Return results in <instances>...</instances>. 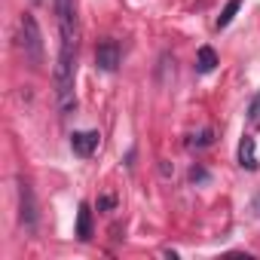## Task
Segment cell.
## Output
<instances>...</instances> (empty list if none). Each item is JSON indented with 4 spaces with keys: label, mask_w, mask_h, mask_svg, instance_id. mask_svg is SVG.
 Returning a JSON list of instances; mask_svg holds the SVG:
<instances>
[{
    "label": "cell",
    "mask_w": 260,
    "mask_h": 260,
    "mask_svg": "<svg viewBox=\"0 0 260 260\" xmlns=\"http://www.w3.org/2000/svg\"><path fill=\"white\" fill-rule=\"evenodd\" d=\"M58 28H61V40H58V58H55L52 80H55L58 110L64 116V113H71L77 107V98H74V77H77V16L61 19Z\"/></svg>",
    "instance_id": "6da1fadb"
},
{
    "label": "cell",
    "mask_w": 260,
    "mask_h": 260,
    "mask_svg": "<svg viewBox=\"0 0 260 260\" xmlns=\"http://www.w3.org/2000/svg\"><path fill=\"white\" fill-rule=\"evenodd\" d=\"M19 31H22V52H25V61L40 71L43 68V58H46V49H43V34H40V25L31 13L22 16L19 22Z\"/></svg>",
    "instance_id": "7a4b0ae2"
},
{
    "label": "cell",
    "mask_w": 260,
    "mask_h": 260,
    "mask_svg": "<svg viewBox=\"0 0 260 260\" xmlns=\"http://www.w3.org/2000/svg\"><path fill=\"white\" fill-rule=\"evenodd\" d=\"M19 220L28 233L37 230V196L28 181H19Z\"/></svg>",
    "instance_id": "3957f363"
},
{
    "label": "cell",
    "mask_w": 260,
    "mask_h": 260,
    "mask_svg": "<svg viewBox=\"0 0 260 260\" xmlns=\"http://www.w3.org/2000/svg\"><path fill=\"white\" fill-rule=\"evenodd\" d=\"M95 68L104 74H113L119 68V43L116 40H101L95 46Z\"/></svg>",
    "instance_id": "277c9868"
},
{
    "label": "cell",
    "mask_w": 260,
    "mask_h": 260,
    "mask_svg": "<svg viewBox=\"0 0 260 260\" xmlns=\"http://www.w3.org/2000/svg\"><path fill=\"white\" fill-rule=\"evenodd\" d=\"M98 144H101V135L98 132H74L71 135V150L77 153V156H92L95 150H98Z\"/></svg>",
    "instance_id": "5b68a950"
},
{
    "label": "cell",
    "mask_w": 260,
    "mask_h": 260,
    "mask_svg": "<svg viewBox=\"0 0 260 260\" xmlns=\"http://www.w3.org/2000/svg\"><path fill=\"white\" fill-rule=\"evenodd\" d=\"M239 166L248 169V172H254V169L260 166V162H257V144H254L251 135H245V138L239 141Z\"/></svg>",
    "instance_id": "8992f818"
},
{
    "label": "cell",
    "mask_w": 260,
    "mask_h": 260,
    "mask_svg": "<svg viewBox=\"0 0 260 260\" xmlns=\"http://www.w3.org/2000/svg\"><path fill=\"white\" fill-rule=\"evenodd\" d=\"M77 239L80 242L92 239V205L89 202H80V211H77Z\"/></svg>",
    "instance_id": "52a82bcc"
},
{
    "label": "cell",
    "mask_w": 260,
    "mask_h": 260,
    "mask_svg": "<svg viewBox=\"0 0 260 260\" xmlns=\"http://www.w3.org/2000/svg\"><path fill=\"white\" fill-rule=\"evenodd\" d=\"M214 68H217V52L211 46H199V52H196V71L199 74H211Z\"/></svg>",
    "instance_id": "ba28073f"
},
{
    "label": "cell",
    "mask_w": 260,
    "mask_h": 260,
    "mask_svg": "<svg viewBox=\"0 0 260 260\" xmlns=\"http://www.w3.org/2000/svg\"><path fill=\"white\" fill-rule=\"evenodd\" d=\"M242 10V0H226V7H223V13L217 16V28H226L233 19H236V13Z\"/></svg>",
    "instance_id": "9c48e42d"
},
{
    "label": "cell",
    "mask_w": 260,
    "mask_h": 260,
    "mask_svg": "<svg viewBox=\"0 0 260 260\" xmlns=\"http://www.w3.org/2000/svg\"><path fill=\"white\" fill-rule=\"evenodd\" d=\"M211 141H214V132H211V128H202L199 135H193V138H190V147H196V150H199V147H208Z\"/></svg>",
    "instance_id": "30bf717a"
},
{
    "label": "cell",
    "mask_w": 260,
    "mask_h": 260,
    "mask_svg": "<svg viewBox=\"0 0 260 260\" xmlns=\"http://www.w3.org/2000/svg\"><path fill=\"white\" fill-rule=\"evenodd\" d=\"M55 16H58V22L71 19L74 16V0H55Z\"/></svg>",
    "instance_id": "8fae6325"
},
{
    "label": "cell",
    "mask_w": 260,
    "mask_h": 260,
    "mask_svg": "<svg viewBox=\"0 0 260 260\" xmlns=\"http://www.w3.org/2000/svg\"><path fill=\"white\" fill-rule=\"evenodd\" d=\"M248 119L251 122H260V92L251 98V104H248Z\"/></svg>",
    "instance_id": "7c38bea8"
},
{
    "label": "cell",
    "mask_w": 260,
    "mask_h": 260,
    "mask_svg": "<svg viewBox=\"0 0 260 260\" xmlns=\"http://www.w3.org/2000/svg\"><path fill=\"white\" fill-rule=\"evenodd\" d=\"M190 181H193V184H202V181H208V172H205L202 166H193V172H190Z\"/></svg>",
    "instance_id": "4fadbf2b"
},
{
    "label": "cell",
    "mask_w": 260,
    "mask_h": 260,
    "mask_svg": "<svg viewBox=\"0 0 260 260\" xmlns=\"http://www.w3.org/2000/svg\"><path fill=\"white\" fill-rule=\"evenodd\" d=\"M113 208H116L113 196H98V211H113Z\"/></svg>",
    "instance_id": "5bb4252c"
},
{
    "label": "cell",
    "mask_w": 260,
    "mask_h": 260,
    "mask_svg": "<svg viewBox=\"0 0 260 260\" xmlns=\"http://www.w3.org/2000/svg\"><path fill=\"white\" fill-rule=\"evenodd\" d=\"M34 4H40V0H34Z\"/></svg>",
    "instance_id": "9a60e30c"
}]
</instances>
